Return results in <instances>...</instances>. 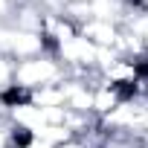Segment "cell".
Wrapping results in <instances>:
<instances>
[{"instance_id": "cell-1", "label": "cell", "mask_w": 148, "mask_h": 148, "mask_svg": "<svg viewBox=\"0 0 148 148\" xmlns=\"http://www.w3.org/2000/svg\"><path fill=\"white\" fill-rule=\"evenodd\" d=\"M64 79H67V70L52 52H41V55L15 61V90H21L26 96L41 87L61 84Z\"/></svg>"}, {"instance_id": "cell-2", "label": "cell", "mask_w": 148, "mask_h": 148, "mask_svg": "<svg viewBox=\"0 0 148 148\" xmlns=\"http://www.w3.org/2000/svg\"><path fill=\"white\" fill-rule=\"evenodd\" d=\"M79 32H82L93 47H99V49H113L116 41H119V35H122V26H119L116 21L90 18V21H84V23L79 26Z\"/></svg>"}, {"instance_id": "cell-3", "label": "cell", "mask_w": 148, "mask_h": 148, "mask_svg": "<svg viewBox=\"0 0 148 148\" xmlns=\"http://www.w3.org/2000/svg\"><path fill=\"white\" fill-rule=\"evenodd\" d=\"M125 99H128L125 90H119V87H113V84L96 79V82H93V105H90V113H93L96 119H105V116H108L110 110H116Z\"/></svg>"}, {"instance_id": "cell-4", "label": "cell", "mask_w": 148, "mask_h": 148, "mask_svg": "<svg viewBox=\"0 0 148 148\" xmlns=\"http://www.w3.org/2000/svg\"><path fill=\"white\" fill-rule=\"evenodd\" d=\"M15 90V61L9 55H0V99Z\"/></svg>"}, {"instance_id": "cell-5", "label": "cell", "mask_w": 148, "mask_h": 148, "mask_svg": "<svg viewBox=\"0 0 148 148\" xmlns=\"http://www.w3.org/2000/svg\"><path fill=\"white\" fill-rule=\"evenodd\" d=\"M125 3H131V6H142V9H148V0H125Z\"/></svg>"}, {"instance_id": "cell-6", "label": "cell", "mask_w": 148, "mask_h": 148, "mask_svg": "<svg viewBox=\"0 0 148 148\" xmlns=\"http://www.w3.org/2000/svg\"><path fill=\"white\" fill-rule=\"evenodd\" d=\"M87 3H96V0H87Z\"/></svg>"}]
</instances>
